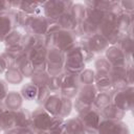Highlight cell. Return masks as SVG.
I'll return each instance as SVG.
<instances>
[{"mask_svg": "<svg viewBox=\"0 0 134 134\" xmlns=\"http://www.w3.org/2000/svg\"><path fill=\"white\" fill-rule=\"evenodd\" d=\"M96 94H97V90L94 85H81L75 98L80 99L81 102L89 106H92Z\"/></svg>", "mask_w": 134, "mask_h": 134, "instance_id": "d6986e66", "label": "cell"}, {"mask_svg": "<svg viewBox=\"0 0 134 134\" xmlns=\"http://www.w3.org/2000/svg\"><path fill=\"white\" fill-rule=\"evenodd\" d=\"M97 90V92H113V85L109 73H102V72H95V79L93 84Z\"/></svg>", "mask_w": 134, "mask_h": 134, "instance_id": "e0dca14e", "label": "cell"}, {"mask_svg": "<svg viewBox=\"0 0 134 134\" xmlns=\"http://www.w3.org/2000/svg\"><path fill=\"white\" fill-rule=\"evenodd\" d=\"M79 83L80 85H93L95 79V71L93 68H85L79 75Z\"/></svg>", "mask_w": 134, "mask_h": 134, "instance_id": "f35d334b", "label": "cell"}, {"mask_svg": "<svg viewBox=\"0 0 134 134\" xmlns=\"http://www.w3.org/2000/svg\"><path fill=\"white\" fill-rule=\"evenodd\" d=\"M35 134H49L48 131H34Z\"/></svg>", "mask_w": 134, "mask_h": 134, "instance_id": "11a10c76", "label": "cell"}, {"mask_svg": "<svg viewBox=\"0 0 134 134\" xmlns=\"http://www.w3.org/2000/svg\"><path fill=\"white\" fill-rule=\"evenodd\" d=\"M72 1L69 0H48L43 1V16L49 21H57L64 13L68 12Z\"/></svg>", "mask_w": 134, "mask_h": 134, "instance_id": "3957f363", "label": "cell"}, {"mask_svg": "<svg viewBox=\"0 0 134 134\" xmlns=\"http://www.w3.org/2000/svg\"><path fill=\"white\" fill-rule=\"evenodd\" d=\"M49 134H66L65 131V119L61 117H53L52 122L48 129Z\"/></svg>", "mask_w": 134, "mask_h": 134, "instance_id": "60d3db41", "label": "cell"}, {"mask_svg": "<svg viewBox=\"0 0 134 134\" xmlns=\"http://www.w3.org/2000/svg\"><path fill=\"white\" fill-rule=\"evenodd\" d=\"M120 50L125 53L129 62H132V54H133V34L130 31L127 36L120 38V40L116 44Z\"/></svg>", "mask_w": 134, "mask_h": 134, "instance_id": "484cf974", "label": "cell"}, {"mask_svg": "<svg viewBox=\"0 0 134 134\" xmlns=\"http://www.w3.org/2000/svg\"><path fill=\"white\" fill-rule=\"evenodd\" d=\"M104 55L111 66H126L129 62L117 45H110L104 52Z\"/></svg>", "mask_w": 134, "mask_h": 134, "instance_id": "4fadbf2b", "label": "cell"}, {"mask_svg": "<svg viewBox=\"0 0 134 134\" xmlns=\"http://www.w3.org/2000/svg\"><path fill=\"white\" fill-rule=\"evenodd\" d=\"M23 102H24V99L19 91L10 90L7 92V94L3 100V105H4L5 109H7V110L17 111L18 109L22 108Z\"/></svg>", "mask_w": 134, "mask_h": 134, "instance_id": "ac0fdd59", "label": "cell"}, {"mask_svg": "<svg viewBox=\"0 0 134 134\" xmlns=\"http://www.w3.org/2000/svg\"><path fill=\"white\" fill-rule=\"evenodd\" d=\"M80 83L76 74H64L62 87L60 90V95L63 97H67L70 99H74L77 95Z\"/></svg>", "mask_w": 134, "mask_h": 134, "instance_id": "30bf717a", "label": "cell"}, {"mask_svg": "<svg viewBox=\"0 0 134 134\" xmlns=\"http://www.w3.org/2000/svg\"><path fill=\"white\" fill-rule=\"evenodd\" d=\"M49 77L50 76L48 75L46 70H35L32 75L30 76V83H32L37 87L47 86Z\"/></svg>", "mask_w": 134, "mask_h": 134, "instance_id": "8d00e7d4", "label": "cell"}, {"mask_svg": "<svg viewBox=\"0 0 134 134\" xmlns=\"http://www.w3.org/2000/svg\"><path fill=\"white\" fill-rule=\"evenodd\" d=\"M4 51H6V52H8L9 54H12L15 59H17L20 54H22V53L24 52L20 44L17 45V46H13V47H5Z\"/></svg>", "mask_w": 134, "mask_h": 134, "instance_id": "7dc6e473", "label": "cell"}, {"mask_svg": "<svg viewBox=\"0 0 134 134\" xmlns=\"http://www.w3.org/2000/svg\"><path fill=\"white\" fill-rule=\"evenodd\" d=\"M28 60L34 66L35 70H46L47 48L44 45L37 46L27 52Z\"/></svg>", "mask_w": 134, "mask_h": 134, "instance_id": "8fae6325", "label": "cell"}, {"mask_svg": "<svg viewBox=\"0 0 134 134\" xmlns=\"http://www.w3.org/2000/svg\"><path fill=\"white\" fill-rule=\"evenodd\" d=\"M97 134H130V129L124 120H109L103 118L97 128Z\"/></svg>", "mask_w": 134, "mask_h": 134, "instance_id": "9c48e42d", "label": "cell"}, {"mask_svg": "<svg viewBox=\"0 0 134 134\" xmlns=\"http://www.w3.org/2000/svg\"><path fill=\"white\" fill-rule=\"evenodd\" d=\"M7 92H8L7 83L4 81V79H0V103H3Z\"/></svg>", "mask_w": 134, "mask_h": 134, "instance_id": "f907efd6", "label": "cell"}, {"mask_svg": "<svg viewBox=\"0 0 134 134\" xmlns=\"http://www.w3.org/2000/svg\"><path fill=\"white\" fill-rule=\"evenodd\" d=\"M85 68H86V63L84 60V55L77 45L72 49H70L69 51L65 52L64 73L79 75Z\"/></svg>", "mask_w": 134, "mask_h": 134, "instance_id": "6da1fadb", "label": "cell"}, {"mask_svg": "<svg viewBox=\"0 0 134 134\" xmlns=\"http://www.w3.org/2000/svg\"><path fill=\"white\" fill-rule=\"evenodd\" d=\"M7 67H6V64L4 62V60L2 59L1 54H0V74H4V72L6 71Z\"/></svg>", "mask_w": 134, "mask_h": 134, "instance_id": "f5cc1de1", "label": "cell"}, {"mask_svg": "<svg viewBox=\"0 0 134 134\" xmlns=\"http://www.w3.org/2000/svg\"><path fill=\"white\" fill-rule=\"evenodd\" d=\"M5 111V107L3 105V103H0V116L2 115V113Z\"/></svg>", "mask_w": 134, "mask_h": 134, "instance_id": "db71d44e", "label": "cell"}, {"mask_svg": "<svg viewBox=\"0 0 134 134\" xmlns=\"http://www.w3.org/2000/svg\"><path fill=\"white\" fill-rule=\"evenodd\" d=\"M57 23L59 24V26L61 27V29L63 30H69V31H73L75 32V30L77 29L79 27V23L75 21V19L71 16V14L68 12L64 13L58 20H57Z\"/></svg>", "mask_w": 134, "mask_h": 134, "instance_id": "d4e9b609", "label": "cell"}, {"mask_svg": "<svg viewBox=\"0 0 134 134\" xmlns=\"http://www.w3.org/2000/svg\"><path fill=\"white\" fill-rule=\"evenodd\" d=\"M51 94L50 90L48 89L47 86H42L38 88V93H37V97H36V103L40 106H42L45 100L48 98V96Z\"/></svg>", "mask_w": 134, "mask_h": 134, "instance_id": "7bdbcfd3", "label": "cell"}, {"mask_svg": "<svg viewBox=\"0 0 134 134\" xmlns=\"http://www.w3.org/2000/svg\"><path fill=\"white\" fill-rule=\"evenodd\" d=\"M46 72L49 76H55L64 73V66H58V65H50L46 63Z\"/></svg>", "mask_w": 134, "mask_h": 134, "instance_id": "f6af8a7d", "label": "cell"}, {"mask_svg": "<svg viewBox=\"0 0 134 134\" xmlns=\"http://www.w3.org/2000/svg\"><path fill=\"white\" fill-rule=\"evenodd\" d=\"M15 67H17L20 72L22 73L23 77L25 79H30V76L32 75L35 69H34V66L32 64L30 63V61L28 60V57H27V53L26 52H23L22 54H20L17 59H16V62H15Z\"/></svg>", "mask_w": 134, "mask_h": 134, "instance_id": "44dd1931", "label": "cell"}, {"mask_svg": "<svg viewBox=\"0 0 134 134\" xmlns=\"http://www.w3.org/2000/svg\"><path fill=\"white\" fill-rule=\"evenodd\" d=\"M100 115L104 119L109 120H122L126 117V112L114 106L113 104L109 105L100 111Z\"/></svg>", "mask_w": 134, "mask_h": 134, "instance_id": "cb8c5ba5", "label": "cell"}, {"mask_svg": "<svg viewBox=\"0 0 134 134\" xmlns=\"http://www.w3.org/2000/svg\"><path fill=\"white\" fill-rule=\"evenodd\" d=\"M77 36L73 31L59 30L54 34V47L59 48L63 52H67L76 46Z\"/></svg>", "mask_w": 134, "mask_h": 134, "instance_id": "ba28073f", "label": "cell"}, {"mask_svg": "<svg viewBox=\"0 0 134 134\" xmlns=\"http://www.w3.org/2000/svg\"><path fill=\"white\" fill-rule=\"evenodd\" d=\"M31 126V112L25 108H20L15 111V128L26 129Z\"/></svg>", "mask_w": 134, "mask_h": 134, "instance_id": "7402d4cb", "label": "cell"}, {"mask_svg": "<svg viewBox=\"0 0 134 134\" xmlns=\"http://www.w3.org/2000/svg\"><path fill=\"white\" fill-rule=\"evenodd\" d=\"M17 10H21L22 13H24L28 16L43 15V2L19 0V6H18Z\"/></svg>", "mask_w": 134, "mask_h": 134, "instance_id": "ffe728a7", "label": "cell"}, {"mask_svg": "<svg viewBox=\"0 0 134 134\" xmlns=\"http://www.w3.org/2000/svg\"><path fill=\"white\" fill-rule=\"evenodd\" d=\"M118 3L124 14H128V15L134 14V1L133 0H120L118 1Z\"/></svg>", "mask_w": 134, "mask_h": 134, "instance_id": "ee69618b", "label": "cell"}, {"mask_svg": "<svg viewBox=\"0 0 134 134\" xmlns=\"http://www.w3.org/2000/svg\"><path fill=\"white\" fill-rule=\"evenodd\" d=\"M61 103H62V96L60 95V93H51L41 107L50 115L55 117L59 116Z\"/></svg>", "mask_w": 134, "mask_h": 134, "instance_id": "2e32d148", "label": "cell"}, {"mask_svg": "<svg viewBox=\"0 0 134 134\" xmlns=\"http://www.w3.org/2000/svg\"><path fill=\"white\" fill-rule=\"evenodd\" d=\"M93 70L95 72H102V73H110L111 70V65L108 62V60L105 58L104 54L102 55H96L95 59L93 60Z\"/></svg>", "mask_w": 134, "mask_h": 134, "instance_id": "e575fe53", "label": "cell"}, {"mask_svg": "<svg viewBox=\"0 0 134 134\" xmlns=\"http://www.w3.org/2000/svg\"><path fill=\"white\" fill-rule=\"evenodd\" d=\"M38 88L39 87H37L32 83L28 82V83H25L22 86V88L19 92L22 95L24 100H36L37 93H38Z\"/></svg>", "mask_w": 134, "mask_h": 134, "instance_id": "d590c367", "label": "cell"}, {"mask_svg": "<svg viewBox=\"0 0 134 134\" xmlns=\"http://www.w3.org/2000/svg\"><path fill=\"white\" fill-rule=\"evenodd\" d=\"M96 134H97V133H96Z\"/></svg>", "mask_w": 134, "mask_h": 134, "instance_id": "6f0895ef", "label": "cell"}, {"mask_svg": "<svg viewBox=\"0 0 134 134\" xmlns=\"http://www.w3.org/2000/svg\"><path fill=\"white\" fill-rule=\"evenodd\" d=\"M0 132H3V131H2V129H1V128H0Z\"/></svg>", "mask_w": 134, "mask_h": 134, "instance_id": "9f6ffc18", "label": "cell"}, {"mask_svg": "<svg viewBox=\"0 0 134 134\" xmlns=\"http://www.w3.org/2000/svg\"><path fill=\"white\" fill-rule=\"evenodd\" d=\"M4 81L9 85H20L23 83L24 77L17 67L7 68L4 72Z\"/></svg>", "mask_w": 134, "mask_h": 134, "instance_id": "4dcf8cb0", "label": "cell"}, {"mask_svg": "<svg viewBox=\"0 0 134 134\" xmlns=\"http://www.w3.org/2000/svg\"><path fill=\"white\" fill-rule=\"evenodd\" d=\"M64 74H60V75H55V76H50L49 81L47 83V87L50 90L51 93H59L62 87V82H63V77Z\"/></svg>", "mask_w": 134, "mask_h": 134, "instance_id": "b9f144b4", "label": "cell"}, {"mask_svg": "<svg viewBox=\"0 0 134 134\" xmlns=\"http://www.w3.org/2000/svg\"><path fill=\"white\" fill-rule=\"evenodd\" d=\"M109 74L112 81L113 91L125 90L130 86L126 80V66H112Z\"/></svg>", "mask_w": 134, "mask_h": 134, "instance_id": "7c38bea8", "label": "cell"}, {"mask_svg": "<svg viewBox=\"0 0 134 134\" xmlns=\"http://www.w3.org/2000/svg\"><path fill=\"white\" fill-rule=\"evenodd\" d=\"M112 96V104L119 108L120 110L131 111L134 105V86H129L125 90L120 91H113L111 93Z\"/></svg>", "mask_w": 134, "mask_h": 134, "instance_id": "5b68a950", "label": "cell"}, {"mask_svg": "<svg viewBox=\"0 0 134 134\" xmlns=\"http://www.w3.org/2000/svg\"><path fill=\"white\" fill-rule=\"evenodd\" d=\"M73 110V99L67 98V97H63L62 96V103H61V109H60V113L58 117H61L63 119H66L69 117V115L71 114Z\"/></svg>", "mask_w": 134, "mask_h": 134, "instance_id": "ab89813d", "label": "cell"}, {"mask_svg": "<svg viewBox=\"0 0 134 134\" xmlns=\"http://www.w3.org/2000/svg\"><path fill=\"white\" fill-rule=\"evenodd\" d=\"M111 104H112L111 93H108V92H97V94H96V96H95V98L93 100L92 107L100 112L103 109H105L106 107H108Z\"/></svg>", "mask_w": 134, "mask_h": 134, "instance_id": "1f68e13d", "label": "cell"}, {"mask_svg": "<svg viewBox=\"0 0 134 134\" xmlns=\"http://www.w3.org/2000/svg\"><path fill=\"white\" fill-rule=\"evenodd\" d=\"M54 116L46 112L42 107L37 108L31 112V126L32 131H48Z\"/></svg>", "mask_w": 134, "mask_h": 134, "instance_id": "52a82bcc", "label": "cell"}, {"mask_svg": "<svg viewBox=\"0 0 134 134\" xmlns=\"http://www.w3.org/2000/svg\"><path fill=\"white\" fill-rule=\"evenodd\" d=\"M3 134H35L31 128H26V129H19V128H14L7 131H4Z\"/></svg>", "mask_w": 134, "mask_h": 134, "instance_id": "681fc988", "label": "cell"}, {"mask_svg": "<svg viewBox=\"0 0 134 134\" xmlns=\"http://www.w3.org/2000/svg\"><path fill=\"white\" fill-rule=\"evenodd\" d=\"M0 128L3 132L15 128V111L5 109L0 116Z\"/></svg>", "mask_w": 134, "mask_h": 134, "instance_id": "d6a6232c", "label": "cell"}, {"mask_svg": "<svg viewBox=\"0 0 134 134\" xmlns=\"http://www.w3.org/2000/svg\"><path fill=\"white\" fill-rule=\"evenodd\" d=\"M105 15H106L105 12H102V10H98L95 8H88L86 20L91 22L92 24H94L96 26H99L100 23L103 22L104 18H105Z\"/></svg>", "mask_w": 134, "mask_h": 134, "instance_id": "74e56055", "label": "cell"}, {"mask_svg": "<svg viewBox=\"0 0 134 134\" xmlns=\"http://www.w3.org/2000/svg\"><path fill=\"white\" fill-rule=\"evenodd\" d=\"M23 35L19 29L15 28L13 29L5 38L4 40L2 41V43L4 44L5 47H13V46H17L21 43L22 41V38H23Z\"/></svg>", "mask_w": 134, "mask_h": 134, "instance_id": "836d02e7", "label": "cell"}, {"mask_svg": "<svg viewBox=\"0 0 134 134\" xmlns=\"http://www.w3.org/2000/svg\"><path fill=\"white\" fill-rule=\"evenodd\" d=\"M12 10L10 1H0V14H5Z\"/></svg>", "mask_w": 134, "mask_h": 134, "instance_id": "816d5d0a", "label": "cell"}, {"mask_svg": "<svg viewBox=\"0 0 134 134\" xmlns=\"http://www.w3.org/2000/svg\"><path fill=\"white\" fill-rule=\"evenodd\" d=\"M64 62H65V52H63L57 47H51L47 49V57H46L47 64L64 66Z\"/></svg>", "mask_w": 134, "mask_h": 134, "instance_id": "f1b7e54d", "label": "cell"}, {"mask_svg": "<svg viewBox=\"0 0 134 134\" xmlns=\"http://www.w3.org/2000/svg\"><path fill=\"white\" fill-rule=\"evenodd\" d=\"M20 45H21L23 51L27 53L32 48L43 45V37H38V36L30 35V34H24Z\"/></svg>", "mask_w": 134, "mask_h": 134, "instance_id": "4316f807", "label": "cell"}, {"mask_svg": "<svg viewBox=\"0 0 134 134\" xmlns=\"http://www.w3.org/2000/svg\"><path fill=\"white\" fill-rule=\"evenodd\" d=\"M0 54H1L2 59L4 60V62H5V64H6V67H7V68L15 67V62H16V59H15V58H14L12 54H9V53H8V52H6V51L1 52Z\"/></svg>", "mask_w": 134, "mask_h": 134, "instance_id": "c3c4849f", "label": "cell"}, {"mask_svg": "<svg viewBox=\"0 0 134 134\" xmlns=\"http://www.w3.org/2000/svg\"><path fill=\"white\" fill-rule=\"evenodd\" d=\"M133 15H128V14H121L117 18V30L118 32L124 37L127 36L130 31H132L133 27Z\"/></svg>", "mask_w": 134, "mask_h": 134, "instance_id": "603a6c76", "label": "cell"}, {"mask_svg": "<svg viewBox=\"0 0 134 134\" xmlns=\"http://www.w3.org/2000/svg\"><path fill=\"white\" fill-rule=\"evenodd\" d=\"M87 10H88V8L86 7V5L84 3H80V2H72L71 6L69 8V13L71 14V16L75 19V21L79 24L82 23L84 20H86Z\"/></svg>", "mask_w": 134, "mask_h": 134, "instance_id": "f546056e", "label": "cell"}, {"mask_svg": "<svg viewBox=\"0 0 134 134\" xmlns=\"http://www.w3.org/2000/svg\"><path fill=\"white\" fill-rule=\"evenodd\" d=\"M126 80L130 86H133V84H134V67H133L132 62H128V64L126 65Z\"/></svg>", "mask_w": 134, "mask_h": 134, "instance_id": "bcb514c9", "label": "cell"}, {"mask_svg": "<svg viewBox=\"0 0 134 134\" xmlns=\"http://www.w3.org/2000/svg\"><path fill=\"white\" fill-rule=\"evenodd\" d=\"M65 131L66 134H87L82 121L77 116L65 119Z\"/></svg>", "mask_w": 134, "mask_h": 134, "instance_id": "83f0119b", "label": "cell"}, {"mask_svg": "<svg viewBox=\"0 0 134 134\" xmlns=\"http://www.w3.org/2000/svg\"><path fill=\"white\" fill-rule=\"evenodd\" d=\"M15 28H17L15 10L0 14V42H2L4 38Z\"/></svg>", "mask_w": 134, "mask_h": 134, "instance_id": "5bb4252c", "label": "cell"}, {"mask_svg": "<svg viewBox=\"0 0 134 134\" xmlns=\"http://www.w3.org/2000/svg\"><path fill=\"white\" fill-rule=\"evenodd\" d=\"M88 44L90 47V50L96 55H102L106 51V49L110 46L108 40L102 36L99 32L91 36L88 38Z\"/></svg>", "mask_w": 134, "mask_h": 134, "instance_id": "9a60e30c", "label": "cell"}, {"mask_svg": "<svg viewBox=\"0 0 134 134\" xmlns=\"http://www.w3.org/2000/svg\"><path fill=\"white\" fill-rule=\"evenodd\" d=\"M117 18L113 14L107 12L100 25L98 26V32L104 36L110 45H116L122 36L117 30Z\"/></svg>", "mask_w": 134, "mask_h": 134, "instance_id": "7a4b0ae2", "label": "cell"}, {"mask_svg": "<svg viewBox=\"0 0 134 134\" xmlns=\"http://www.w3.org/2000/svg\"><path fill=\"white\" fill-rule=\"evenodd\" d=\"M48 25H49L48 19H46L43 15H36V16H28L22 28L25 30V34H30L38 37H44L47 32Z\"/></svg>", "mask_w": 134, "mask_h": 134, "instance_id": "277c9868", "label": "cell"}, {"mask_svg": "<svg viewBox=\"0 0 134 134\" xmlns=\"http://www.w3.org/2000/svg\"><path fill=\"white\" fill-rule=\"evenodd\" d=\"M76 116L82 121L87 134H96L97 133V128L99 126L100 120L103 119L99 111H97L96 109H94L92 107V108L86 110L85 112L77 114Z\"/></svg>", "mask_w": 134, "mask_h": 134, "instance_id": "8992f818", "label": "cell"}]
</instances>
